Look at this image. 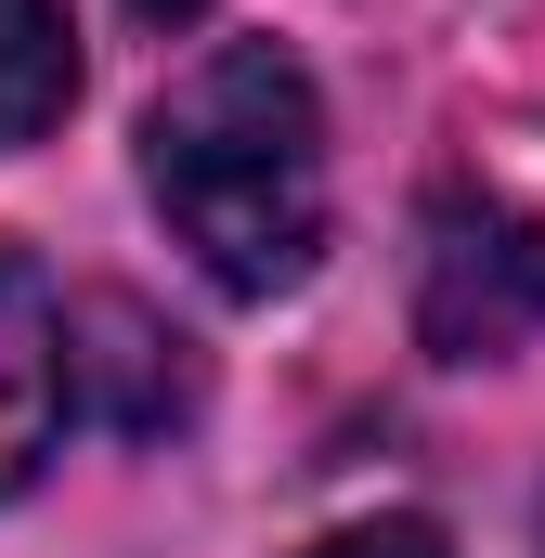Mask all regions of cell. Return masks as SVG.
<instances>
[{"label": "cell", "instance_id": "obj_6", "mask_svg": "<svg viewBox=\"0 0 545 558\" xmlns=\"http://www.w3.org/2000/svg\"><path fill=\"white\" fill-rule=\"evenodd\" d=\"M143 26H195V13H208V0H131Z\"/></svg>", "mask_w": 545, "mask_h": 558}, {"label": "cell", "instance_id": "obj_4", "mask_svg": "<svg viewBox=\"0 0 545 558\" xmlns=\"http://www.w3.org/2000/svg\"><path fill=\"white\" fill-rule=\"evenodd\" d=\"M78 105V39H65V0H0V143L65 131Z\"/></svg>", "mask_w": 545, "mask_h": 558}, {"label": "cell", "instance_id": "obj_5", "mask_svg": "<svg viewBox=\"0 0 545 558\" xmlns=\"http://www.w3.org/2000/svg\"><path fill=\"white\" fill-rule=\"evenodd\" d=\"M312 558H441V533L428 520H351V533H325Z\"/></svg>", "mask_w": 545, "mask_h": 558}, {"label": "cell", "instance_id": "obj_2", "mask_svg": "<svg viewBox=\"0 0 545 558\" xmlns=\"http://www.w3.org/2000/svg\"><path fill=\"white\" fill-rule=\"evenodd\" d=\"M545 325V221L520 195H428V234H415V338L441 364H507Z\"/></svg>", "mask_w": 545, "mask_h": 558}, {"label": "cell", "instance_id": "obj_3", "mask_svg": "<svg viewBox=\"0 0 545 558\" xmlns=\"http://www.w3.org/2000/svg\"><path fill=\"white\" fill-rule=\"evenodd\" d=\"M78 416V338H65V299L26 247H0V507L65 454Z\"/></svg>", "mask_w": 545, "mask_h": 558}, {"label": "cell", "instance_id": "obj_1", "mask_svg": "<svg viewBox=\"0 0 545 558\" xmlns=\"http://www.w3.org/2000/svg\"><path fill=\"white\" fill-rule=\"evenodd\" d=\"M143 195L221 299H286L325 260V105L299 52L221 39L143 118Z\"/></svg>", "mask_w": 545, "mask_h": 558}]
</instances>
